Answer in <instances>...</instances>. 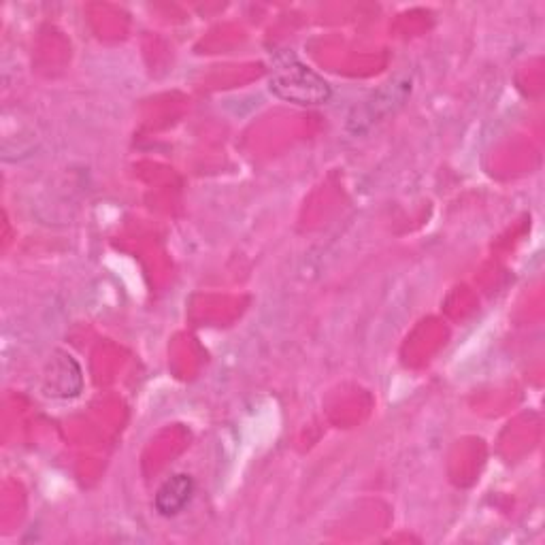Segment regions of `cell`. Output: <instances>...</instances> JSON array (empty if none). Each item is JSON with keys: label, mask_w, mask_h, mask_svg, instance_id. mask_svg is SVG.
I'll return each instance as SVG.
<instances>
[{"label": "cell", "mask_w": 545, "mask_h": 545, "mask_svg": "<svg viewBox=\"0 0 545 545\" xmlns=\"http://www.w3.org/2000/svg\"><path fill=\"white\" fill-rule=\"evenodd\" d=\"M271 92L294 105H324L330 101V86L290 52L277 54L271 66Z\"/></svg>", "instance_id": "obj_1"}, {"label": "cell", "mask_w": 545, "mask_h": 545, "mask_svg": "<svg viewBox=\"0 0 545 545\" xmlns=\"http://www.w3.org/2000/svg\"><path fill=\"white\" fill-rule=\"evenodd\" d=\"M192 494H194L192 477L184 475V473L173 475L156 492V499H154L156 511L164 518L177 516L186 509V505L192 499Z\"/></svg>", "instance_id": "obj_2"}, {"label": "cell", "mask_w": 545, "mask_h": 545, "mask_svg": "<svg viewBox=\"0 0 545 545\" xmlns=\"http://www.w3.org/2000/svg\"><path fill=\"white\" fill-rule=\"evenodd\" d=\"M73 358L71 356H66L62 354V360L54 362L52 365V375H47V394H52V396H62V399H66V396H75L79 394V388L71 386L69 379H66V369H69L73 365Z\"/></svg>", "instance_id": "obj_3"}]
</instances>
